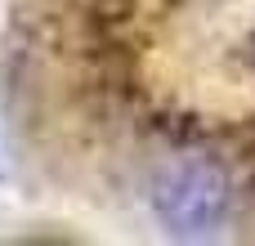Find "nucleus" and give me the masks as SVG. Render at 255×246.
I'll return each mask as SVG.
<instances>
[{
    "label": "nucleus",
    "mask_w": 255,
    "mask_h": 246,
    "mask_svg": "<svg viewBox=\"0 0 255 246\" xmlns=\"http://www.w3.org/2000/svg\"><path fill=\"white\" fill-rule=\"evenodd\" d=\"M157 220L170 233L202 238L224 224L229 211V184L215 166H179L157 184Z\"/></svg>",
    "instance_id": "f257e3e1"
}]
</instances>
